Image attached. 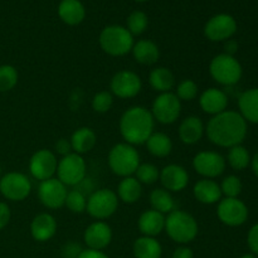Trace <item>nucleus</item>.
I'll return each mask as SVG.
<instances>
[{"mask_svg":"<svg viewBox=\"0 0 258 258\" xmlns=\"http://www.w3.org/2000/svg\"><path fill=\"white\" fill-rule=\"evenodd\" d=\"M238 49V43L233 39H228L224 43V53L229 55H234V53Z\"/></svg>","mask_w":258,"mask_h":258,"instance_id":"obj_47","label":"nucleus"},{"mask_svg":"<svg viewBox=\"0 0 258 258\" xmlns=\"http://www.w3.org/2000/svg\"><path fill=\"white\" fill-rule=\"evenodd\" d=\"M193 257H194L193 251H191L189 247H185V246L178 247V248L174 251L173 256H171V258H193Z\"/></svg>","mask_w":258,"mask_h":258,"instance_id":"obj_46","label":"nucleus"},{"mask_svg":"<svg viewBox=\"0 0 258 258\" xmlns=\"http://www.w3.org/2000/svg\"><path fill=\"white\" fill-rule=\"evenodd\" d=\"M222 196H226V198H238L242 193V181L238 176L228 175L222 180L221 185Z\"/></svg>","mask_w":258,"mask_h":258,"instance_id":"obj_39","label":"nucleus"},{"mask_svg":"<svg viewBox=\"0 0 258 258\" xmlns=\"http://www.w3.org/2000/svg\"><path fill=\"white\" fill-rule=\"evenodd\" d=\"M10 217H12V213H10L9 206L4 202H0V231L8 226Z\"/></svg>","mask_w":258,"mask_h":258,"instance_id":"obj_44","label":"nucleus"},{"mask_svg":"<svg viewBox=\"0 0 258 258\" xmlns=\"http://www.w3.org/2000/svg\"><path fill=\"white\" fill-rule=\"evenodd\" d=\"M149 83L151 88L159 93L171 92L175 86V76L169 68L156 67L149 75Z\"/></svg>","mask_w":258,"mask_h":258,"instance_id":"obj_28","label":"nucleus"},{"mask_svg":"<svg viewBox=\"0 0 258 258\" xmlns=\"http://www.w3.org/2000/svg\"><path fill=\"white\" fill-rule=\"evenodd\" d=\"M118 208V197L113 190L108 188L98 189L93 191L87 198L86 212L92 218L103 221L116 213Z\"/></svg>","mask_w":258,"mask_h":258,"instance_id":"obj_7","label":"nucleus"},{"mask_svg":"<svg viewBox=\"0 0 258 258\" xmlns=\"http://www.w3.org/2000/svg\"><path fill=\"white\" fill-rule=\"evenodd\" d=\"M209 73L219 85L234 86L242 78V66L234 55L221 53L211 60Z\"/></svg>","mask_w":258,"mask_h":258,"instance_id":"obj_6","label":"nucleus"},{"mask_svg":"<svg viewBox=\"0 0 258 258\" xmlns=\"http://www.w3.org/2000/svg\"><path fill=\"white\" fill-rule=\"evenodd\" d=\"M67 194V186L57 178L40 181L38 186V198L40 203L48 209L62 208L66 203Z\"/></svg>","mask_w":258,"mask_h":258,"instance_id":"obj_15","label":"nucleus"},{"mask_svg":"<svg viewBox=\"0 0 258 258\" xmlns=\"http://www.w3.org/2000/svg\"><path fill=\"white\" fill-rule=\"evenodd\" d=\"M0 174H2V169H0ZM0 178H2V176H0Z\"/></svg>","mask_w":258,"mask_h":258,"instance_id":"obj_51","label":"nucleus"},{"mask_svg":"<svg viewBox=\"0 0 258 258\" xmlns=\"http://www.w3.org/2000/svg\"><path fill=\"white\" fill-rule=\"evenodd\" d=\"M136 179L140 181L141 184H146V185H151V184L156 183L159 180V175L160 171L156 168L154 164L144 163L139 165V168L135 171Z\"/></svg>","mask_w":258,"mask_h":258,"instance_id":"obj_37","label":"nucleus"},{"mask_svg":"<svg viewBox=\"0 0 258 258\" xmlns=\"http://www.w3.org/2000/svg\"><path fill=\"white\" fill-rule=\"evenodd\" d=\"M234 170H243L251 163V155L248 150L242 145H236L229 148L228 154H227V160Z\"/></svg>","mask_w":258,"mask_h":258,"instance_id":"obj_33","label":"nucleus"},{"mask_svg":"<svg viewBox=\"0 0 258 258\" xmlns=\"http://www.w3.org/2000/svg\"><path fill=\"white\" fill-rule=\"evenodd\" d=\"M149 153L155 158H166L173 150V141L170 136L164 133H153L145 143Z\"/></svg>","mask_w":258,"mask_h":258,"instance_id":"obj_31","label":"nucleus"},{"mask_svg":"<svg viewBox=\"0 0 258 258\" xmlns=\"http://www.w3.org/2000/svg\"><path fill=\"white\" fill-rule=\"evenodd\" d=\"M143 88V81L138 73L133 71H118L113 75L110 82V90L113 96L118 98H133L140 93Z\"/></svg>","mask_w":258,"mask_h":258,"instance_id":"obj_11","label":"nucleus"},{"mask_svg":"<svg viewBox=\"0 0 258 258\" xmlns=\"http://www.w3.org/2000/svg\"><path fill=\"white\" fill-rule=\"evenodd\" d=\"M151 209L159 212L161 214H169L175 211V202L170 191L164 188H156L150 193Z\"/></svg>","mask_w":258,"mask_h":258,"instance_id":"obj_32","label":"nucleus"},{"mask_svg":"<svg viewBox=\"0 0 258 258\" xmlns=\"http://www.w3.org/2000/svg\"><path fill=\"white\" fill-rule=\"evenodd\" d=\"M83 249L77 243H67L62 249V256L64 258H77Z\"/></svg>","mask_w":258,"mask_h":258,"instance_id":"obj_42","label":"nucleus"},{"mask_svg":"<svg viewBox=\"0 0 258 258\" xmlns=\"http://www.w3.org/2000/svg\"><path fill=\"white\" fill-rule=\"evenodd\" d=\"M58 160L54 153L47 149H40L35 151L29 160V171L37 180L43 181L53 178L57 173Z\"/></svg>","mask_w":258,"mask_h":258,"instance_id":"obj_16","label":"nucleus"},{"mask_svg":"<svg viewBox=\"0 0 258 258\" xmlns=\"http://www.w3.org/2000/svg\"><path fill=\"white\" fill-rule=\"evenodd\" d=\"M206 135L219 148L241 145L247 136V121L236 111H223L212 116L206 126Z\"/></svg>","mask_w":258,"mask_h":258,"instance_id":"obj_1","label":"nucleus"},{"mask_svg":"<svg viewBox=\"0 0 258 258\" xmlns=\"http://www.w3.org/2000/svg\"><path fill=\"white\" fill-rule=\"evenodd\" d=\"M135 2H139V3H144V2H148V0H135Z\"/></svg>","mask_w":258,"mask_h":258,"instance_id":"obj_50","label":"nucleus"},{"mask_svg":"<svg viewBox=\"0 0 258 258\" xmlns=\"http://www.w3.org/2000/svg\"><path fill=\"white\" fill-rule=\"evenodd\" d=\"M247 243L253 254H258V223L249 229L248 236H247Z\"/></svg>","mask_w":258,"mask_h":258,"instance_id":"obj_41","label":"nucleus"},{"mask_svg":"<svg viewBox=\"0 0 258 258\" xmlns=\"http://www.w3.org/2000/svg\"><path fill=\"white\" fill-rule=\"evenodd\" d=\"M64 206L67 207L72 213L81 214L83 213V212H86L87 198H86L83 191H81L80 189H73V190L68 191Z\"/></svg>","mask_w":258,"mask_h":258,"instance_id":"obj_36","label":"nucleus"},{"mask_svg":"<svg viewBox=\"0 0 258 258\" xmlns=\"http://www.w3.org/2000/svg\"><path fill=\"white\" fill-rule=\"evenodd\" d=\"M251 165H252V171H253L254 175L258 178V150L253 155V158L251 159Z\"/></svg>","mask_w":258,"mask_h":258,"instance_id":"obj_48","label":"nucleus"},{"mask_svg":"<svg viewBox=\"0 0 258 258\" xmlns=\"http://www.w3.org/2000/svg\"><path fill=\"white\" fill-rule=\"evenodd\" d=\"M108 166L115 175L126 178L135 174L140 165V155L135 146L127 143H118L108 153Z\"/></svg>","mask_w":258,"mask_h":258,"instance_id":"obj_5","label":"nucleus"},{"mask_svg":"<svg viewBox=\"0 0 258 258\" xmlns=\"http://www.w3.org/2000/svg\"><path fill=\"white\" fill-rule=\"evenodd\" d=\"M83 239L90 249L102 251L112 241V229L106 222H93L86 228Z\"/></svg>","mask_w":258,"mask_h":258,"instance_id":"obj_18","label":"nucleus"},{"mask_svg":"<svg viewBox=\"0 0 258 258\" xmlns=\"http://www.w3.org/2000/svg\"><path fill=\"white\" fill-rule=\"evenodd\" d=\"M150 112L159 123L171 125L180 116L181 101L173 92L159 93L154 100Z\"/></svg>","mask_w":258,"mask_h":258,"instance_id":"obj_9","label":"nucleus"},{"mask_svg":"<svg viewBox=\"0 0 258 258\" xmlns=\"http://www.w3.org/2000/svg\"><path fill=\"white\" fill-rule=\"evenodd\" d=\"M19 75L17 68L10 64L0 66V92H9L17 86Z\"/></svg>","mask_w":258,"mask_h":258,"instance_id":"obj_35","label":"nucleus"},{"mask_svg":"<svg viewBox=\"0 0 258 258\" xmlns=\"http://www.w3.org/2000/svg\"><path fill=\"white\" fill-rule=\"evenodd\" d=\"M164 231L169 238L180 244L190 243L198 236V222L191 214L184 211L175 209L165 217V228Z\"/></svg>","mask_w":258,"mask_h":258,"instance_id":"obj_3","label":"nucleus"},{"mask_svg":"<svg viewBox=\"0 0 258 258\" xmlns=\"http://www.w3.org/2000/svg\"><path fill=\"white\" fill-rule=\"evenodd\" d=\"M155 120L150 111L144 106H133L122 113L118 123L120 134L125 143L143 145L154 133Z\"/></svg>","mask_w":258,"mask_h":258,"instance_id":"obj_2","label":"nucleus"},{"mask_svg":"<svg viewBox=\"0 0 258 258\" xmlns=\"http://www.w3.org/2000/svg\"><path fill=\"white\" fill-rule=\"evenodd\" d=\"M159 180L163 184V188L170 193H178L188 186L189 174L184 166L178 164H169L160 170Z\"/></svg>","mask_w":258,"mask_h":258,"instance_id":"obj_17","label":"nucleus"},{"mask_svg":"<svg viewBox=\"0 0 258 258\" xmlns=\"http://www.w3.org/2000/svg\"><path fill=\"white\" fill-rule=\"evenodd\" d=\"M239 113L247 122L258 123V88L244 91L238 98Z\"/></svg>","mask_w":258,"mask_h":258,"instance_id":"obj_27","label":"nucleus"},{"mask_svg":"<svg viewBox=\"0 0 258 258\" xmlns=\"http://www.w3.org/2000/svg\"><path fill=\"white\" fill-rule=\"evenodd\" d=\"M204 133H206V126L202 118L198 116H188L179 125L178 136L181 143L185 145H196L202 140Z\"/></svg>","mask_w":258,"mask_h":258,"instance_id":"obj_21","label":"nucleus"},{"mask_svg":"<svg viewBox=\"0 0 258 258\" xmlns=\"http://www.w3.org/2000/svg\"><path fill=\"white\" fill-rule=\"evenodd\" d=\"M199 106L206 113L216 116L227 110L228 106V96L224 91L212 87L203 91L199 97Z\"/></svg>","mask_w":258,"mask_h":258,"instance_id":"obj_19","label":"nucleus"},{"mask_svg":"<svg viewBox=\"0 0 258 258\" xmlns=\"http://www.w3.org/2000/svg\"><path fill=\"white\" fill-rule=\"evenodd\" d=\"M194 198L202 204H216L222 199V190L218 183L212 179H201L193 188Z\"/></svg>","mask_w":258,"mask_h":258,"instance_id":"obj_23","label":"nucleus"},{"mask_svg":"<svg viewBox=\"0 0 258 258\" xmlns=\"http://www.w3.org/2000/svg\"><path fill=\"white\" fill-rule=\"evenodd\" d=\"M32 181L25 174L10 171L0 178V193L12 202H22L29 197Z\"/></svg>","mask_w":258,"mask_h":258,"instance_id":"obj_10","label":"nucleus"},{"mask_svg":"<svg viewBox=\"0 0 258 258\" xmlns=\"http://www.w3.org/2000/svg\"><path fill=\"white\" fill-rule=\"evenodd\" d=\"M113 105V95L108 91H100L92 98V108L95 112L106 113Z\"/></svg>","mask_w":258,"mask_h":258,"instance_id":"obj_40","label":"nucleus"},{"mask_svg":"<svg viewBox=\"0 0 258 258\" xmlns=\"http://www.w3.org/2000/svg\"><path fill=\"white\" fill-rule=\"evenodd\" d=\"M70 141L73 153L83 155V154L90 153L95 148L97 136H96V133L92 128L83 126V127H78L72 134Z\"/></svg>","mask_w":258,"mask_h":258,"instance_id":"obj_26","label":"nucleus"},{"mask_svg":"<svg viewBox=\"0 0 258 258\" xmlns=\"http://www.w3.org/2000/svg\"><path fill=\"white\" fill-rule=\"evenodd\" d=\"M237 32V22L229 14H217L204 25V35L211 42H226Z\"/></svg>","mask_w":258,"mask_h":258,"instance_id":"obj_14","label":"nucleus"},{"mask_svg":"<svg viewBox=\"0 0 258 258\" xmlns=\"http://www.w3.org/2000/svg\"><path fill=\"white\" fill-rule=\"evenodd\" d=\"M149 25V18L141 10H135L131 13L126 20V29L133 35H141Z\"/></svg>","mask_w":258,"mask_h":258,"instance_id":"obj_34","label":"nucleus"},{"mask_svg":"<svg viewBox=\"0 0 258 258\" xmlns=\"http://www.w3.org/2000/svg\"><path fill=\"white\" fill-rule=\"evenodd\" d=\"M239 258H257V257L252 253H247V254H243V256L239 257Z\"/></svg>","mask_w":258,"mask_h":258,"instance_id":"obj_49","label":"nucleus"},{"mask_svg":"<svg viewBox=\"0 0 258 258\" xmlns=\"http://www.w3.org/2000/svg\"><path fill=\"white\" fill-rule=\"evenodd\" d=\"M54 150H55V153L59 154V155H62V156H66V155H68V154L73 153L72 146H71V141L67 140V139H64V138L57 140V143L54 144Z\"/></svg>","mask_w":258,"mask_h":258,"instance_id":"obj_43","label":"nucleus"},{"mask_svg":"<svg viewBox=\"0 0 258 258\" xmlns=\"http://www.w3.org/2000/svg\"><path fill=\"white\" fill-rule=\"evenodd\" d=\"M118 199L126 204H134L143 196V184L134 176H126L117 185Z\"/></svg>","mask_w":258,"mask_h":258,"instance_id":"obj_29","label":"nucleus"},{"mask_svg":"<svg viewBox=\"0 0 258 258\" xmlns=\"http://www.w3.org/2000/svg\"><path fill=\"white\" fill-rule=\"evenodd\" d=\"M198 85L193 80H183L176 86L175 96L180 101L188 102V101L196 100L197 96H198Z\"/></svg>","mask_w":258,"mask_h":258,"instance_id":"obj_38","label":"nucleus"},{"mask_svg":"<svg viewBox=\"0 0 258 258\" xmlns=\"http://www.w3.org/2000/svg\"><path fill=\"white\" fill-rule=\"evenodd\" d=\"M100 47L111 57H122L128 54L134 47V35L122 25H107L98 37Z\"/></svg>","mask_w":258,"mask_h":258,"instance_id":"obj_4","label":"nucleus"},{"mask_svg":"<svg viewBox=\"0 0 258 258\" xmlns=\"http://www.w3.org/2000/svg\"><path fill=\"white\" fill-rule=\"evenodd\" d=\"M77 258H110L102 251H97V249H83Z\"/></svg>","mask_w":258,"mask_h":258,"instance_id":"obj_45","label":"nucleus"},{"mask_svg":"<svg viewBox=\"0 0 258 258\" xmlns=\"http://www.w3.org/2000/svg\"><path fill=\"white\" fill-rule=\"evenodd\" d=\"M193 168L204 179H214L226 170V159L216 151H199L193 158Z\"/></svg>","mask_w":258,"mask_h":258,"instance_id":"obj_12","label":"nucleus"},{"mask_svg":"<svg viewBox=\"0 0 258 258\" xmlns=\"http://www.w3.org/2000/svg\"><path fill=\"white\" fill-rule=\"evenodd\" d=\"M134 55V59L143 66H153L160 58V50L159 47L149 39H140L139 42L134 43V47L131 49Z\"/></svg>","mask_w":258,"mask_h":258,"instance_id":"obj_25","label":"nucleus"},{"mask_svg":"<svg viewBox=\"0 0 258 258\" xmlns=\"http://www.w3.org/2000/svg\"><path fill=\"white\" fill-rule=\"evenodd\" d=\"M133 251L136 258H160L163 247L155 237L141 236L134 242Z\"/></svg>","mask_w":258,"mask_h":258,"instance_id":"obj_30","label":"nucleus"},{"mask_svg":"<svg viewBox=\"0 0 258 258\" xmlns=\"http://www.w3.org/2000/svg\"><path fill=\"white\" fill-rule=\"evenodd\" d=\"M217 216L228 227H239L248 218V208L238 198H224L218 202Z\"/></svg>","mask_w":258,"mask_h":258,"instance_id":"obj_13","label":"nucleus"},{"mask_svg":"<svg viewBox=\"0 0 258 258\" xmlns=\"http://www.w3.org/2000/svg\"><path fill=\"white\" fill-rule=\"evenodd\" d=\"M58 17L67 25H78L85 20L86 9L81 0H62L58 5Z\"/></svg>","mask_w":258,"mask_h":258,"instance_id":"obj_24","label":"nucleus"},{"mask_svg":"<svg viewBox=\"0 0 258 258\" xmlns=\"http://www.w3.org/2000/svg\"><path fill=\"white\" fill-rule=\"evenodd\" d=\"M138 227L143 236L156 237L165 228V216L154 209H148L139 217Z\"/></svg>","mask_w":258,"mask_h":258,"instance_id":"obj_22","label":"nucleus"},{"mask_svg":"<svg viewBox=\"0 0 258 258\" xmlns=\"http://www.w3.org/2000/svg\"><path fill=\"white\" fill-rule=\"evenodd\" d=\"M87 165L82 155L71 153L58 161L57 179L66 186L80 185L86 178Z\"/></svg>","mask_w":258,"mask_h":258,"instance_id":"obj_8","label":"nucleus"},{"mask_svg":"<svg viewBox=\"0 0 258 258\" xmlns=\"http://www.w3.org/2000/svg\"><path fill=\"white\" fill-rule=\"evenodd\" d=\"M57 232V221L49 213H39L30 223V234L37 242H47Z\"/></svg>","mask_w":258,"mask_h":258,"instance_id":"obj_20","label":"nucleus"}]
</instances>
